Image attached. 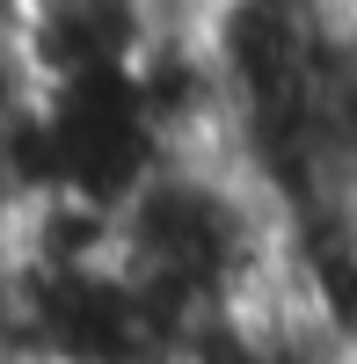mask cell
Masks as SVG:
<instances>
[{"label": "cell", "mask_w": 357, "mask_h": 364, "mask_svg": "<svg viewBox=\"0 0 357 364\" xmlns=\"http://www.w3.org/2000/svg\"><path fill=\"white\" fill-rule=\"evenodd\" d=\"M343 364H357V350H350V357H343Z\"/></svg>", "instance_id": "3957f363"}, {"label": "cell", "mask_w": 357, "mask_h": 364, "mask_svg": "<svg viewBox=\"0 0 357 364\" xmlns=\"http://www.w3.org/2000/svg\"><path fill=\"white\" fill-rule=\"evenodd\" d=\"M0 364H44V357H29L22 343H0Z\"/></svg>", "instance_id": "7a4b0ae2"}, {"label": "cell", "mask_w": 357, "mask_h": 364, "mask_svg": "<svg viewBox=\"0 0 357 364\" xmlns=\"http://www.w3.org/2000/svg\"><path fill=\"white\" fill-rule=\"evenodd\" d=\"M117 269L183 328L248 314L277 284V204L233 154H168L117 204Z\"/></svg>", "instance_id": "6da1fadb"}]
</instances>
